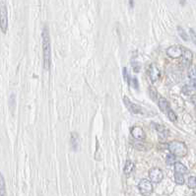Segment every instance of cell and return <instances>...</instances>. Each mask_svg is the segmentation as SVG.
I'll use <instances>...</instances> for the list:
<instances>
[{
    "instance_id": "4",
    "label": "cell",
    "mask_w": 196,
    "mask_h": 196,
    "mask_svg": "<svg viewBox=\"0 0 196 196\" xmlns=\"http://www.w3.org/2000/svg\"><path fill=\"white\" fill-rule=\"evenodd\" d=\"M123 101H124V105H125V107H127L128 109L132 112V114H143L145 112L144 108H143L142 107H140V105H136V103H132V101L128 99V97L124 96L123 97Z\"/></svg>"
},
{
    "instance_id": "24",
    "label": "cell",
    "mask_w": 196,
    "mask_h": 196,
    "mask_svg": "<svg viewBox=\"0 0 196 196\" xmlns=\"http://www.w3.org/2000/svg\"><path fill=\"white\" fill-rule=\"evenodd\" d=\"M133 146H134L135 149L139 150V151H146L147 148L144 146V144H142V143H139V142H134L133 143Z\"/></svg>"
},
{
    "instance_id": "18",
    "label": "cell",
    "mask_w": 196,
    "mask_h": 196,
    "mask_svg": "<svg viewBox=\"0 0 196 196\" xmlns=\"http://www.w3.org/2000/svg\"><path fill=\"white\" fill-rule=\"evenodd\" d=\"M177 32H178L179 36H180V38L182 39V40H183L184 41H188V34H186V32L184 31L183 28L177 27Z\"/></svg>"
},
{
    "instance_id": "14",
    "label": "cell",
    "mask_w": 196,
    "mask_h": 196,
    "mask_svg": "<svg viewBox=\"0 0 196 196\" xmlns=\"http://www.w3.org/2000/svg\"><path fill=\"white\" fill-rule=\"evenodd\" d=\"M134 163L132 162L131 160H127L125 162V166H124V169H123V172L124 174H126V176H129V174H131V172H133V170H134Z\"/></svg>"
},
{
    "instance_id": "15",
    "label": "cell",
    "mask_w": 196,
    "mask_h": 196,
    "mask_svg": "<svg viewBox=\"0 0 196 196\" xmlns=\"http://www.w3.org/2000/svg\"><path fill=\"white\" fill-rule=\"evenodd\" d=\"M174 170H176V172H179V174H186V172H187V168H186L183 164L176 162L174 164Z\"/></svg>"
},
{
    "instance_id": "33",
    "label": "cell",
    "mask_w": 196,
    "mask_h": 196,
    "mask_svg": "<svg viewBox=\"0 0 196 196\" xmlns=\"http://www.w3.org/2000/svg\"><path fill=\"white\" fill-rule=\"evenodd\" d=\"M179 1V3L181 4V5H184L185 4V2H186V0H178Z\"/></svg>"
},
{
    "instance_id": "7",
    "label": "cell",
    "mask_w": 196,
    "mask_h": 196,
    "mask_svg": "<svg viewBox=\"0 0 196 196\" xmlns=\"http://www.w3.org/2000/svg\"><path fill=\"white\" fill-rule=\"evenodd\" d=\"M148 75H149V78L152 83H156L157 81H159V79H160V77H161V72H160V70H159V68L157 67L156 64L152 63L151 65L149 66Z\"/></svg>"
},
{
    "instance_id": "27",
    "label": "cell",
    "mask_w": 196,
    "mask_h": 196,
    "mask_svg": "<svg viewBox=\"0 0 196 196\" xmlns=\"http://www.w3.org/2000/svg\"><path fill=\"white\" fill-rule=\"evenodd\" d=\"M132 68H133V71L136 73L139 72L140 68H141V66L139 65V63H137V62H134V63L132 64Z\"/></svg>"
},
{
    "instance_id": "12",
    "label": "cell",
    "mask_w": 196,
    "mask_h": 196,
    "mask_svg": "<svg viewBox=\"0 0 196 196\" xmlns=\"http://www.w3.org/2000/svg\"><path fill=\"white\" fill-rule=\"evenodd\" d=\"M155 129L158 131L159 133V139H160L161 142H164L167 138V129L164 125H161V124H155Z\"/></svg>"
},
{
    "instance_id": "16",
    "label": "cell",
    "mask_w": 196,
    "mask_h": 196,
    "mask_svg": "<svg viewBox=\"0 0 196 196\" xmlns=\"http://www.w3.org/2000/svg\"><path fill=\"white\" fill-rule=\"evenodd\" d=\"M0 196H7L6 187H5V180H4L3 174L0 176Z\"/></svg>"
},
{
    "instance_id": "23",
    "label": "cell",
    "mask_w": 196,
    "mask_h": 196,
    "mask_svg": "<svg viewBox=\"0 0 196 196\" xmlns=\"http://www.w3.org/2000/svg\"><path fill=\"white\" fill-rule=\"evenodd\" d=\"M167 115H168V117L170 118V120H172V121H174V122L177 120V116H176V112H174L172 109L169 110V112H168V114H167Z\"/></svg>"
},
{
    "instance_id": "6",
    "label": "cell",
    "mask_w": 196,
    "mask_h": 196,
    "mask_svg": "<svg viewBox=\"0 0 196 196\" xmlns=\"http://www.w3.org/2000/svg\"><path fill=\"white\" fill-rule=\"evenodd\" d=\"M149 178L152 182L160 183L164 178V172L159 168H152L149 170Z\"/></svg>"
},
{
    "instance_id": "1",
    "label": "cell",
    "mask_w": 196,
    "mask_h": 196,
    "mask_svg": "<svg viewBox=\"0 0 196 196\" xmlns=\"http://www.w3.org/2000/svg\"><path fill=\"white\" fill-rule=\"evenodd\" d=\"M41 38H43V67H45V70H49L50 63H51V47H50L49 29H48V27L47 26V25L43 28Z\"/></svg>"
},
{
    "instance_id": "13",
    "label": "cell",
    "mask_w": 196,
    "mask_h": 196,
    "mask_svg": "<svg viewBox=\"0 0 196 196\" xmlns=\"http://www.w3.org/2000/svg\"><path fill=\"white\" fill-rule=\"evenodd\" d=\"M79 135L77 134L76 132H72L70 136V143H71V146H72V149L76 151L79 147Z\"/></svg>"
},
{
    "instance_id": "28",
    "label": "cell",
    "mask_w": 196,
    "mask_h": 196,
    "mask_svg": "<svg viewBox=\"0 0 196 196\" xmlns=\"http://www.w3.org/2000/svg\"><path fill=\"white\" fill-rule=\"evenodd\" d=\"M182 92L185 95H190L191 94V88L189 86H184L182 88Z\"/></svg>"
},
{
    "instance_id": "32",
    "label": "cell",
    "mask_w": 196,
    "mask_h": 196,
    "mask_svg": "<svg viewBox=\"0 0 196 196\" xmlns=\"http://www.w3.org/2000/svg\"><path fill=\"white\" fill-rule=\"evenodd\" d=\"M192 86L196 90V80H192Z\"/></svg>"
},
{
    "instance_id": "19",
    "label": "cell",
    "mask_w": 196,
    "mask_h": 196,
    "mask_svg": "<svg viewBox=\"0 0 196 196\" xmlns=\"http://www.w3.org/2000/svg\"><path fill=\"white\" fill-rule=\"evenodd\" d=\"M188 77L191 80H196V67L194 65H190V68L188 70Z\"/></svg>"
},
{
    "instance_id": "2",
    "label": "cell",
    "mask_w": 196,
    "mask_h": 196,
    "mask_svg": "<svg viewBox=\"0 0 196 196\" xmlns=\"http://www.w3.org/2000/svg\"><path fill=\"white\" fill-rule=\"evenodd\" d=\"M168 149L170 152V154L176 156V157H184L187 155L188 149L186 145L183 142L180 141H172L169 143Z\"/></svg>"
},
{
    "instance_id": "9",
    "label": "cell",
    "mask_w": 196,
    "mask_h": 196,
    "mask_svg": "<svg viewBox=\"0 0 196 196\" xmlns=\"http://www.w3.org/2000/svg\"><path fill=\"white\" fill-rule=\"evenodd\" d=\"M131 135L133 136V138H135L136 140H143L146 137L145 131L143 130L142 127L140 126H134L131 128Z\"/></svg>"
},
{
    "instance_id": "21",
    "label": "cell",
    "mask_w": 196,
    "mask_h": 196,
    "mask_svg": "<svg viewBox=\"0 0 196 196\" xmlns=\"http://www.w3.org/2000/svg\"><path fill=\"white\" fill-rule=\"evenodd\" d=\"M149 94H150L151 98L153 99L154 101H157L159 99L158 93H157V90H155V88H154V87H150V88H149Z\"/></svg>"
},
{
    "instance_id": "26",
    "label": "cell",
    "mask_w": 196,
    "mask_h": 196,
    "mask_svg": "<svg viewBox=\"0 0 196 196\" xmlns=\"http://www.w3.org/2000/svg\"><path fill=\"white\" fill-rule=\"evenodd\" d=\"M189 33H190L191 40H192L193 43H194V45H196V34H195L194 30H193V29H190V30H189Z\"/></svg>"
},
{
    "instance_id": "17",
    "label": "cell",
    "mask_w": 196,
    "mask_h": 196,
    "mask_svg": "<svg viewBox=\"0 0 196 196\" xmlns=\"http://www.w3.org/2000/svg\"><path fill=\"white\" fill-rule=\"evenodd\" d=\"M174 181H176V183L178 184V185H182L184 183V177L182 176V174L176 172V174H174Z\"/></svg>"
},
{
    "instance_id": "20",
    "label": "cell",
    "mask_w": 196,
    "mask_h": 196,
    "mask_svg": "<svg viewBox=\"0 0 196 196\" xmlns=\"http://www.w3.org/2000/svg\"><path fill=\"white\" fill-rule=\"evenodd\" d=\"M187 186L189 188H195L196 187V177L195 176H189V177H188Z\"/></svg>"
},
{
    "instance_id": "3",
    "label": "cell",
    "mask_w": 196,
    "mask_h": 196,
    "mask_svg": "<svg viewBox=\"0 0 196 196\" xmlns=\"http://www.w3.org/2000/svg\"><path fill=\"white\" fill-rule=\"evenodd\" d=\"M138 188H139L140 193H141L143 196H150L152 194V192H153L152 181L147 178H143L139 181Z\"/></svg>"
},
{
    "instance_id": "30",
    "label": "cell",
    "mask_w": 196,
    "mask_h": 196,
    "mask_svg": "<svg viewBox=\"0 0 196 196\" xmlns=\"http://www.w3.org/2000/svg\"><path fill=\"white\" fill-rule=\"evenodd\" d=\"M190 100H191V101H192L193 105H196V95H192V96H191Z\"/></svg>"
},
{
    "instance_id": "10",
    "label": "cell",
    "mask_w": 196,
    "mask_h": 196,
    "mask_svg": "<svg viewBox=\"0 0 196 196\" xmlns=\"http://www.w3.org/2000/svg\"><path fill=\"white\" fill-rule=\"evenodd\" d=\"M193 58V53L189 49H186L183 47V53H182V63L185 66H190L191 61Z\"/></svg>"
},
{
    "instance_id": "31",
    "label": "cell",
    "mask_w": 196,
    "mask_h": 196,
    "mask_svg": "<svg viewBox=\"0 0 196 196\" xmlns=\"http://www.w3.org/2000/svg\"><path fill=\"white\" fill-rule=\"evenodd\" d=\"M129 2V6H130V8H134V0H128Z\"/></svg>"
},
{
    "instance_id": "11",
    "label": "cell",
    "mask_w": 196,
    "mask_h": 196,
    "mask_svg": "<svg viewBox=\"0 0 196 196\" xmlns=\"http://www.w3.org/2000/svg\"><path fill=\"white\" fill-rule=\"evenodd\" d=\"M158 105H159V107H160V109L162 110L163 112H166V114H168V112H169V110H170L169 101L166 100L165 98H163V97H159V99H158Z\"/></svg>"
},
{
    "instance_id": "29",
    "label": "cell",
    "mask_w": 196,
    "mask_h": 196,
    "mask_svg": "<svg viewBox=\"0 0 196 196\" xmlns=\"http://www.w3.org/2000/svg\"><path fill=\"white\" fill-rule=\"evenodd\" d=\"M131 84H132V86L134 87L135 89L139 88V86H138V81L136 78H132V79H131Z\"/></svg>"
},
{
    "instance_id": "25",
    "label": "cell",
    "mask_w": 196,
    "mask_h": 196,
    "mask_svg": "<svg viewBox=\"0 0 196 196\" xmlns=\"http://www.w3.org/2000/svg\"><path fill=\"white\" fill-rule=\"evenodd\" d=\"M123 78H124V80H125V81L128 83V84H130L131 79H132V78H130V76H129V73H128V71H127V68H125V67L123 68Z\"/></svg>"
},
{
    "instance_id": "8",
    "label": "cell",
    "mask_w": 196,
    "mask_h": 196,
    "mask_svg": "<svg viewBox=\"0 0 196 196\" xmlns=\"http://www.w3.org/2000/svg\"><path fill=\"white\" fill-rule=\"evenodd\" d=\"M183 53V47L180 45H172L167 49V54L170 58H178L182 56Z\"/></svg>"
},
{
    "instance_id": "5",
    "label": "cell",
    "mask_w": 196,
    "mask_h": 196,
    "mask_svg": "<svg viewBox=\"0 0 196 196\" xmlns=\"http://www.w3.org/2000/svg\"><path fill=\"white\" fill-rule=\"evenodd\" d=\"M8 28V12H7V6L5 2L1 1V31L3 34L7 33Z\"/></svg>"
},
{
    "instance_id": "22",
    "label": "cell",
    "mask_w": 196,
    "mask_h": 196,
    "mask_svg": "<svg viewBox=\"0 0 196 196\" xmlns=\"http://www.w3.org/2000/svg\"><path fill=\"white\" fill-rule=\"evenodd\" d=\"M166 162H167L168 165H172V164H176V156L172 155V154H169V155L167 156V160H166Z\"/></svg>"
}]
</instances>
